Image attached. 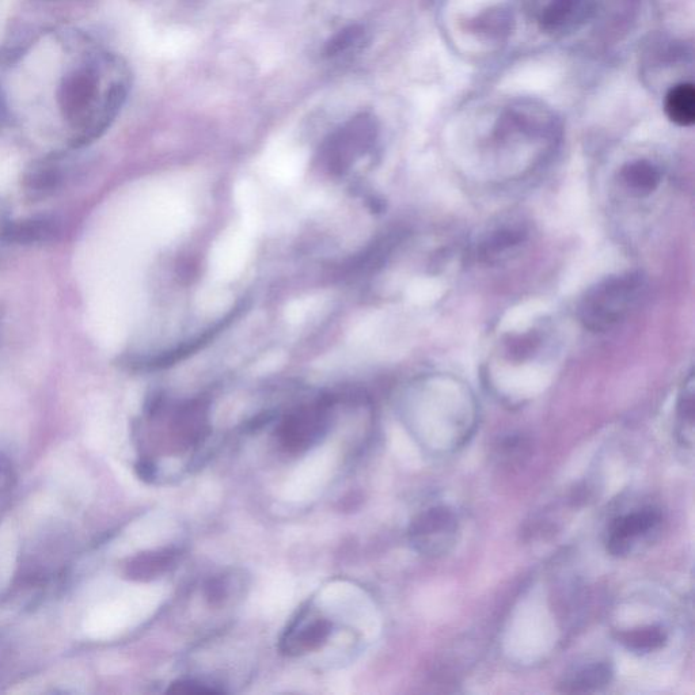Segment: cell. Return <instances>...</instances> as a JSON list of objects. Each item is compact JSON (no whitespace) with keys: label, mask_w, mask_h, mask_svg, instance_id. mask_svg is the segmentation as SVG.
<instances>
[{"label":"cell","mask_w":695,"mask_h":695,"mask_svg":"<svg viewBox=\"0 0 695 695\" xmlns=\"http://www.w3.org/2000/svg\"><path fill=\"white\" fill-rule=\"evenodd\" d=\"M584 0H543L537 11L538 22L545 30H558L573 21L583 9Z\"/></svg>","instance_id":"14"},{"label":"cell","mask_w":695,"mask_h":695,"mask_svg":"<svg viewBox=\"0 0 695 695\" xmlns=\"http://www.w3.org/2000/svg\"><path fill=\"white\" fill-rule=\"evenodd\" d=\"M66 174L55 162H43L33 166L24 176L26 195L32 200L47 199L62 188Z\"/></svg>","instance_id":"11"},{"label":"cell","mask_w":695,"mask_h":695,"mask_svg":"<svg viewBox=\"0 0 695 695\" xmlns=\"http://www.w3.org/2000/svg\"><path fill=\"white\" fill-rule=\"evenodd\" d=\"M332 633L329 619L303 610L288 626L280 641V651L288 656L306 655L324 647Z\"/></svg>","instance_id":"6"},{"label":"cell","mask_w":695,"mask_h":695,"mask_svg":"<svg viewBox=\"0 0 695 695\" xmlns=\"http://www.w3.org/2000/svg\"><path fill=\"white\" fill-rule=\"evenodd\" d=\"M181 552L177 549H162L139 554L129 560L125 575L132 580L147 581L157 579L177 567Z\"/></svg>","instance_id":"9"},{"label":"cell","mask_w":695,"mask_h":695,"mask_svg":"<svg viewBox=\"0 0 695 695\" xmlns=\"http://www.w3.org/2000/svg\"><path fill=\"white\" fill-rule=\"evenodd\" d=\"M97 94V78L90 72H79L63 87L62 108L74 124L85 123L87 110Z\"/></svg>","instance_id":"8"},{"label":"cell","mask_w":695,"mask_h":695,"mask_svg":"<svg viewBox=\"0 0 695 695\" xmlns=\"http://www.w3.org/2000/svg\"><path fill=\"white\" fill-rule=\"evenodd\" d=\"M618 640L629 651L644 655L663 648L667 643V633L660 626H645L619 633Z\"/></svg>","instance_id":"16"},{"label":"cell","mask_w":695,"mask_h":695,"mask_svg":"<svg viewBox=\"0 0 695 695\" xmlns=\"http://www.w3.org/2000/svg\"><path fill=\"white\" fill-rule=\"evenodd\" d=\"M613 668L607 663H591L577 668L560 683L562 693L588 694L602 691L613 681Z\"/></svg>","instance_id":"10"},{"label":"cell","mask_w":695,"mask_h":695,"mask_svg":"<svg viewBox=\"0 0 695 695\" xmlns=\"http://www.w3.org/2000/svg\"><path fill=\"white\" fill-rule=\"evenodd\" d=\"M205 595H207L211 605H219V603H222L223 599L227 596V586L224 580L220 579V577H216V579L208 581L207 587H205Z\"/></svg>","instance_id":"19"},{"label":"cell","mask_w":695,"mask_h":695,"mask_svg":"<svg viewBox=\"0 0 695 695\" xmlns=\"http://www.w3.org/2000/svg\"><path fill=\"white\" fill-rule=\"evenodd\" d=\"M367 41V32L362 25L347 26L326 43L325 56L333 59L351 55L352 52L360 51L367 44Z\"/></svg>","instance_id":"17"},{"label":"cell","mask_w":695,"mask_h":695,"mask_svg":"<svg viewBox=\"0 0 695 695\" xmlns=\"http://www.w3.org/2000/svg\"><path fill=\"white\" fill-rule=\"evenodd\" d=\"M378 139V124L370 115L352 117L333 132L322 147V161L333 174H344L359 159L374 150Z\"/></svg>","instance_id":"2"},{"label":"cell","mask_w":695,"mask_h":695,"mask_svg":"<svg viewBox=\"0 0 695 695\" xmlns=\"http://www.w3.org/2000/svg\"><path fill=\"white\" fill-rule=\"evenodd\" d=\"M459 519L446 505L428 508L412 520L409 539L413 548L427 557H442L458 541Z\"/></svg>","instance_id":"3"},{"label":"cell","mask_w":695,"mask_h":695,"mask_svg":"<svg viewBox=\"0 0 695 695\" xmlns=\"http://www.w3.org/2000/svg\"><path fill=\"white\" fill-rule=\"evenodd\" d=\"M59 223L48 216H36L9 222L0 229V242L7 245H40L59 235Z\"/></svg>","instance_id":"7"},{"label":"cell","mask_w":695,"mask_h":695,"mask_svg":"<svg viewBox=\"0 0 695 695\" xmlns=\"http://www.w3.org/2000/svg\"><path fill=\"white\" fill-rule=\"evenodd\" d=\"M663 515L653 507L629 512L611 522L607 531V552L614 557H626L647 545L662 526Z\"/></svg>","instance_id":"5"},{"label":"cell","mask_w":695,"mask_h":695,"mask_svg":"<svg viewBox=\"0 0 695 695\" xmlns=\"http://www.w3.org/2000/svg\"><path fill=\"white\" fill-rule=\"evenodd\" d=\"M664 110L672 123L691 127L695 123V90L693 83H678L668 90Z\"/></svg>","instance_id":"13"},{"label":"cell","mask_w":695,"mask_h":695,"mask_svg":"<svg viewBox=\"0 0 695 695\" xmlns=\"http://www.w3.org/2000/svg\"><path fill=\"white\" fill-rule=\"evenodd\" d=\"M332 408L333 398L324 397L291 412L277 431L281 446L290 453H302L313 446L328 429Z\"/></svg>","instance_id":"4"},{"label":"cell","mask_w":695,"mask_h":695,"mask_svg":"<svg viewBox=\"0 0 695 695\" xmlns=\"http://www.w3.org/2000/svg\"><path fill=\"white\" fill-rule=\"evenodd\" d=\"M622 182L629 193L636 197L651 195L662 181V172L655 163L644 161H634L622 167Z\"/></svg>","instance_id":"12"},{"label":"cell","mask_w":695,"mask_h":695,"mask_svg":"<svg viewBox=\"0 0 695 695\" xmlns=\"http://www.w3.org/2000/svg\"><path fill=\"white\" fill-rule=\"evenodd\" d=\"M694 377L691 372L689 379L682 387L676 406V434L679 443L685 447H693L694 443Z\"/></svg>","instance_id":"15"},{"label":"cell","mask_w":695,"mask_h":695,"mask_svg":"<svg viewBox=\"0 0 695 695\" xmlns=\"http://www.w3.org/2000/svg\"><path fill=\"white\" fill-rule=\"evenodd\" d=\"M167 693L174 694H215L222 693V690L214 689L204 683L197 681H180L174 682L172 686L167 689Z\"/></svg>","instance_id":"18"},{"label":"cell","mask_w":695,"mask_h":695,"mask_svg":"<svg viewBox=\"0 0 695 695\" xmlns=\"http://www.w3.org/2000/svg\"><path fill=\"white\" fill-rule=\"evenodd\" d=\"M645 281L640 273L607 277L590 288L580 302V319L594 332H607L624 322L644 298Z\"/></svg>","instance_id":"1"}]
</instances>
